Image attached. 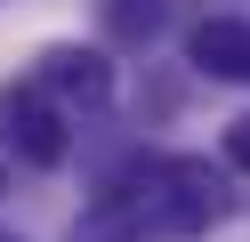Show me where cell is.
I'll return each mask as SVG.
<instances>
[{
  "instance_id": "cell-2",
  "label": "cell",
  "mask_w": 250,
  "mask_h": 242,
  "mask_svg": "<svg viewBox=\"0 0 250 242\" xmlns=\"http://www.w3.org/2000/svg\"><path fill=\"white\" fill-rule=\"evenodd\" d=\"M194 65L218 81H250V24L242 16H210V24H194Z\"/></svg>"
},
{
  "instance_id": "cell-4",
  "label": "cell",
  "mask_w": 250,
  "mask_h": 242,
  "mask_svg": "<svg viewBox=\"0 0 250 242\" xmlns=\"http://www.w3.org/2000/svg\"><path fill=\"white\" fill-rule=\"evenodd\" d=\"M226 161H234V170H250V113L226 129Z\"/></svg>"
},
{
  "instance_id": "cell-1",
  "label": "cell",
  "mask_w": 250,
  "mask_h": 242,
  "mask_svg": "<svg viewBox=\"0 0 250 242\" xmlns=\"http://www.w3.org/2000/svg\"><path fill=\"white\" fill-rule=\"evenodd\" d=\"M0 145L17 161H33V170H49V161H65V121H57L41 97H0Z\"/></svg>"
},
{
  "instance_id": "cell-3",
  "label": "cell",
  "mask_w": 250,
  "mask_h": 242,
  "mask_svg": "<svg viewBox=\"0 0 250 242\" xmlns=\"http://www.w3.org/2000/svg\"><path fill=\"white\" fill-rule=\"evenodd\" d=\"M41 65H49V81H57V89L89 97V105H97V97L113 89V73H105V57H97V48H49Z\"/></svg>"
}]
</instances>
